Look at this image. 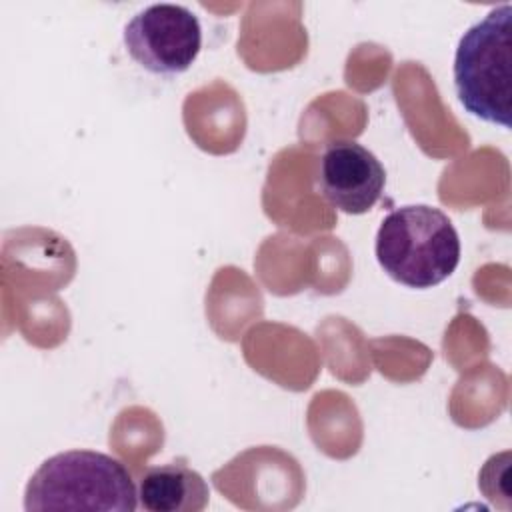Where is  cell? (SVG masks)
<instances>
[{
    "instance_id": "cell-3",
    "label": "cell",
    "mask_w": 512,
    "mask_h": 512,
    "mask_svg": "<svg viewBox=\"0 0 512 512\" xmlns=\"http://www.w3.org/2000/svg\"><path fill=\"white\" fill-rule=\"evenodd\" d=\"M454 88L464 110L488 124L510 128L512 116V6L492 8L460 38Z\"/></svg>"
},
{
    "instance_id": "cell-2",
    "label": "cell",
    "mask_w": 512,
    "mask_h": 512,
    "mask_svg": "<svg viewBox=\"0 0 512 512\" xmlns=\"http://www.w3.org/2000/svg\"><path fill=\"white\" fill-rule=\"evenodd\" d=\"M376 260L392 280L408 288H432L456 270L460 236L440 208L408 204L382 220Z\"/></svg>"
},
{
    "instance_id": "cell-4",
    "label": "cell",
    "mask_w": 512,
    "mask_h": 512,
    "mask_svg": "<svg viewBox=\"0 0 512 512\" xmlns=\"http://www.w3.org/2000/svg\"><path fill=\"white\" fill-rule=\"evenodd\" d=\"M130 58L152 74L186 72L202 48L196 14L182 4H152L136 12L122 34Z\"/></svg>"
},
{
    "instance_id": "cell-6",
    "label": "cell",
    "mask_w": 512,
    "mask_h": 512,
    "mask_svg": "<svg viewBox=\"0 0 512 512\" xmlns=\"http://www.w3.org/2000/svg\"><path fill=\"white\" fill-rule=\"evenodd\" d=\"M208 498L206 480L180 462L148 468L138 486L140 506L148 512H200Z\"/></svg>"
},
{
    "instance_id": "cell-5",
    "label": "cell",
    "mask_w": 512,
    "mask_h": 512,
    "mask_svg": "<svg viewBox=\"0 0 512 512\" xmlns=\"http://www.w3.org/2000/svg\"><path fill=\"white\" fill-rule=\"evenodd\" d=\"M384 184L386 170L380 160L354 140L328 144L320 158V192L340 212H368L380 200Z\"/></svg>"
},
{
    "instance_id": "cell-1",
    "label": "cell",
    "mask_w": 512,
    "mask_h": 512,
    "mask_svg": "<svg viewBox=\"0 0 512 512\" xmlns=\"http://www.w3.org/2000/svg\"><path fill=\"white\" fill-rule=\"evenodd\" d=\"M138 492L128 468L96 450H66L46 458L24 490V510L134 512Z\"/></svg>"
}]
</instances>
